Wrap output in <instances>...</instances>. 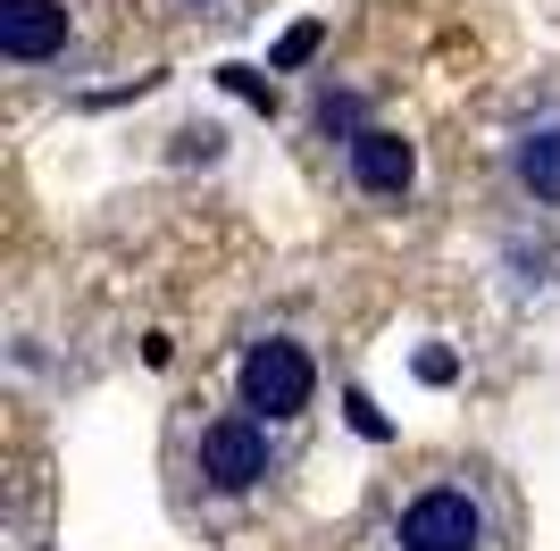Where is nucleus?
Segmentation results:
<instances>
[{"label":"nucleus","instance_id":"7ed1b4c3","mask_svg":"<svg viewBox=\"0 0 560 551\" xmlns=\"http://www.w3.org/2000/svg\"><path fill=\"white\" fill-rule=\"evenodd\" d=\"M201 477H210L218 493H252V484H268V426H259L252 410L201 426Z\"/></svg>","mask_w":560,"mask_h":551},{"label":"nucleus","instance_id":"20e7f679","mask_svg":"<svg viewBox=\"0 0 560 551\" xmlns=\"http://www.w3.org/2000/svg\"><path fill=\"white\" fill-rule=\"evenodd\" d=\"M68 0H0V50L18 59V68H43L68 50Z\"/></svg>","mask_w":560,"mask_h":551},{"label":"nucleus","instance_id":"6e6552de","mask_svg":"<svg viewBox=\"0 0 560 551\" xmlns=\"http://www.w3.org/2000/svg\"><path fill=\"white\" fill-rule=\"evenodd\" d=\"M226 84L243 92V101H259V109H277V84H268L259 68H226Z\"/></svg>","mask_w":560,"mask_h":551},{"label":"nucleus","instance_id":"f03ea898","mask_svg":"<svg viewBox=\"0 0 560 551\" xmlns=\"http://www.w3.org/2000/svg\"><path fill=\"white\" fill-rule=\"evenodd\" d=\"M394 543L401 551H477L486 543V502H477L468 484H427L419 502L401 509Z\"/></svg>","mask_w":560,"mask_h":551},{"label":"nucleus","instance_id":"1a4fd4ad","mask_svg":"<svg viewBox=\"0 0 560 551\" xmlns=\"http://www.w3.org/2000/svg\"><path fill=\"white\" fill-rule=\"evenodd\" d=\"M343 410H351V426H360V435H385V410H376V401H369V392H351V401H343Z\"/></svg>","mask_w":560,"mask_h":551},{"label":"nucleus","instance_id":"f257e3e1","mask_svg":"<svg viewBox=\"0 0 560 551\" xmlns=\"http://www.w3.org/2000/svg\"><path fill=\"white\" fill-rule=\"evenodd\" d=\"M243 410L268 418V426H284V418H302L310 410V392H318V367H310L302 343H284V335H268V343L243 351Z\"/></svg>","mask_w":560,"mask_h":551},{"label":"nucleus","instance_id":"0eeeda50","mask_svg":"<svg viewBox=\"0 0 560 551\" xmlns=\"http://www.w3.org/2000/svg\"><path fill=\"white\" fill-rule=\"evenodd\" d=\"M318 43H327L318 25H293V34L277 43V68H310V59H318Z\"/></svg>","mask_w":560,"mask_h":551},{"label":"nucleus","instance_id":"9d476101","mask_svg":"<svg viewBox=\"0 0 560 551\" xmlns=\"http://www.w3.org/2000/svg\"><path fill=\"white\" fill-rule=\"evenodd\" d=\"M318 126H327V134H351V126H360V101H327V109H318Z\"/></svg>","mask_w":560,"mask_h":551},{"label":"nucleus","instance_id":"9b49d317","mask_svg":"<svg viewBox=\"0 0 560 551\" xmlns=\"http://www.w3.org/2000/svg\"><path fill=\"white\" fill-rule=\"evenodd\" d=\"M192 9H201V0H192Z\"/></svg>","mask_w":560,"mask_h":551},{"label":"nucleus","instance_id":"423d86ee","mask_svg":"<svg viewBox=\"0 0 560 551\" xmlns=\"http://www.w3.org/2000/svg\"><path fill=\"white\" fill-rule=\"evenodd\" d=\"M511 176L527 201L560 209V117H544V126H527V134L511 142Z\"/></svg>","mask_w":560,"mask_h":551},{"label":"nucleus","instance_id":"39448f33","mask_svg":"<svg viewBox=\"0 0 560 551\" xmlns=\"http://www.w3.org/2000/svg\"><path fill=\"white\" fill-rule=\"evenodd\" d=\"M410 176H419V151H410L394 126H360V134H351V184H360V192L401 201V192H410Z\"/></svg>","mask_w":560,"mask_h":551}]
</instances>
